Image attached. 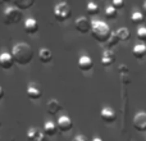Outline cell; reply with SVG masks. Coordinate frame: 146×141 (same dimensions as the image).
<instances>
[{
  "instance_id": "cell-16",
  "label": "cell",
  "mask_w": 146,
  "mask_h": 141,
  "mask_svg": "<svg viewBox=\"0 0 146 141\" xmlns=\"http://www.w3.org/2000/svg\"><path fill=\"white\" fill-rule=\"evenodd\" d=\"M38 59H40V62L44 64L50 63V62L53 61V53H51V50L48 48H41L40 50H38Z\"/></svg>"
},
{
  "instance_id": "cell-13",
  "label": "cell",
  "mask_w": 146,
  "mask_h": 141,
  "mask_svg": "<svg viewBox=\"0 0 146 141\" xmlns=\"http://www.w3.org/2000/svg\"><path fill=\"white\" fill-rule=\"evenodd\" d=\"M27 137L30 141H46V136L38 128L32 127L27 131Z\"/></svg>"
},
{
  "instance_id": "cell-1",
  "label": "cell",
  "mask_w": 146,
  "mask_h": 141,
  "mask_svg": "<svg viewBox=\"0 0 146 141\" xmlns=\"http://www.w3.org/2000/svg\"><path fill=\"white\" fill-rule=\"evenodd\" d=\"M12 57L14 62L19 66H27L33 59V50L30 44L27 43H18L13 46L12 49Z\"/></svg>"
},
{
  "instance_id": "cell-24",
  "label": "cell",
  "mask_w": 146,
  "mask_h": 141,
  "mask_svg": "<svg viewBox=\"0 0 146 141\" xmlns=\"http://www.w3.org/2000/svg\"><path fill=\"white\" fill-rule=\"evenodd\" d=\"M118 43H119L118 36H117L115 32H113L111 36H110V39H109V41L106 43V46H108V49H111V48H114V46L118 45Z\"/></svg>"
},
{
  "instance_id": "cell-4",
  "label": "cell",
  "mask_w": 146,
  "mask_h": 141,
  "mask_svg": "<svg viewBox=\"0 0 146 141\" xmlns=\"http://www.w3.org/2000/svg\"><path fill=\"white\" fill-rule=\"evenodd\" d=\"M54 17L58 22H66L72 17V9L68 3L62 1L58 3L54 8Z\"/></svg>"
},
{
  "instance_id": "cell-7",
  "label": "cell",
  "mask_w": 146,
  "mask_h": 141,
  "mask_svg": "<svg viewBox=\"0 0 146 141\" xmlns=\"http://www.w3.org/2000/svg\"><path fill=\"white\" fill-rule=\"evenodd\" d=\"M100 118L103 119L105 123H113L117 119V113L110 106H104L100 112Z\"/></svg>"
},
{
  "instance_id": "cell-25",
  "label": "cell",
  "mask_w": 146,
  "mask_h": 141,
  "mask_svg": "<svg viewBox=\"0 0 146 141\" xmlns=\"http://www.w3.org/2000/svg\"><path fill=\"white\" fill-rule=\"evenodd\" d=\"M137 39L140 41H146V27L141 26V27L137 28Z\"/></svg>"
},
{
  "instance_id": "cell-31",
  "label": "cell",
  "mask_w": 146,
  "mask_h": 141,
  "mask_svg": "<svg viewBox=\"0 0 146 141\" xmlns=\"http://www.w3.org/2000/svg\"><path fill=\"white\" fill-rule=\"evenodd\" d=\"M144 15L146 17V1L144 3Z\"/></svg>"
},
{
  "instance_id": "cell-3",
  "label": "cell",
  "mask_w": 146,
  "mask_h": 141,
  "mask_svg": "<svg viewBox=\"0 0 146 141\" xmlns=\"http://www.w3.org/2000/svg\"><path fill=\"white\" fill-rule=\"evenodd\" d=\"M23 18V12L21 9H18L14 5H8L5 7L4 12H3V22L7 26L17 25L22 21Z\"/></svg>"
},
{
  "instance_id": "cell-18",
  "label": "cell",
  "mask_w": 146,
  "mask_h": 141,
  "mask_svg": "<svg viewBox=\"0 0 146 141\" xmlns=\"http://www.w3.org/2000/svg\"><path fill=\"white\" fill-rule=\"evenodd\" d=\"M132 54H133L135 58L137 59H144L146 58V45L145 44H136L132 49Z\"/></svg>"
},
{
  "instance_id": "cell-20",
  "label": "cell",
  "mask_w": 146,
  "mask_h": 141,
  "mask_svg": "<svg viewBox=\"0 0 146 141\" xmlns=\"http://www.w3.org/2000/svg\"><path fill=\"white\" fill-rule=\"evenodd\" d=\"M117 36H118L119 41H128L131 39V31L127 27H121L117 30Z\"/></svg>"
},
{
  "instance_id": "cell-2",
  "label": "cell",
  "mask_w": 146,
  "mask_h": 141,
  "mask_svg": "<svg viewBox=\"0 0 146 141\" xmlns=\"http://www.w3.org/2000/svg\"><path fill=\"white\" fill-rule=\"evenodd\" d=\"M111 30L108 23L103 21H92V27H91V36L95 39L98 43L106 44L111 36Z\"/></svg>"
},
{
  "instance_id": "cell-12",
  "label": "cell",
  "mask_w": 146,
  "mask_h": 141,
  "mask_svg": "<svg viewBox=\"0 0 146 141\" xmlns=\"http://www.w3.org/2000/svg\"><path fill=\"white\" fill-rule=\"evenodd\" d=\"M114 62H115V54H114V51H111L110 49H105L103 55H101V64L104 67H110Z\"/></svg>"
},
{
  "instance_id": "cell-33",
  "label": "cell",
  "mask_w": 146,
  "mask_h": 141,
  "mask_svg": "<svg viewBox=\"0 0 146 141\" xmlns=\"http://www.w3.org/2000/svg\"><path fill=\"white\" fill-rule=\"evenodd\" d=\"M145 141H146V140H145Z\"/></svg>"
},
{
  "instance_id": "cell-15",
  "label": "cell",
  "mask_w": 146,
  "mask_h": 141,
  "mask_svg": "<svg viewBox=\"0 0 146 141\" xmlns=\"http://www.w3.org/2000/svg\"><path fill=\"white\" fill-rule=\"evenodd\" d=\"M46 110H48L49 114L55 116L56 113H59V112L62 110V105L56 99H50V100L48 101V104H46Z\"/></svg>"
},
{
  "instance_id": "cell-32",
  "label": "cell",
  "mask_w": 146,
  "mask_h": 141,
  "mask_svg": "<svg viewBox=\"0 0 146 141\" xmlns=\"http://www.w3.org/2000/svg\"><path fill=\"white\" fill-rule=\"evenodd\" d=\"M0 127H1V121H0Z\"/></svg>"
},
{
  "instance_id": "cell-11",
  "label": "cell",
  "mask_w": 146,
  "mask_h": 141,
  "mask_svg": "<svg viewBox=\"0 0 146 141\" xmlns=\"http://www.w3.org/2000/svg\"><path fill=\"white\" fill-rule=\"evenodd\" d=\"M15 64L10 53H1L0 54V67L3 69H10Z\"/></svg>"
},
{
  "instance_id": "cell-21",
  "label": "cell",
  "mask_w": 146,
  "mask_h": 141,
  "mask_svg": "<svg viewBox=\"0 0 146 141\" xmlns=\"http://www.w3.org/2000/svg\"><path fill=\"white\" fill-rule=\"evenodd\" d=\"M131 21L133 25H141L142 22L145 21V15L142 12H140V10H135L133 13L131 14Z\"/></svg>"
},
{
  "instance_id": "cell-23",
  "label": "cell",
  "mask_w": 146,
  "mask_h": 141,
  "mask_svg": "<svg viewBox=\"0 0 146 141\" xmlns=\"http://www.w3.org/2000/svg\"><path fill=\"white\" fill-rule=\"evenodd\" d=\"M104 14H105L106 19H115V18L118 17V10H117L115 8H113L111 5H108V7L105 8Z\"/></svg>"
},
{
  "instance_id": "cell-27",
  "label": "cell",
  "mask_w": 146,
  "mask_h": 141,
  "mask_svg": "<svg viewBox=\"0 0 146 141\" xmlns=\"http://www.w3.org/2000/svg\"><path fill=\"white\" fill-rule=\"evenodd\" d=\"M73 141H88V140L86 139V137L83 136V135H77V136H76L74 139H73Z\"/></svg>"
},
{
  "instance_id": "cell-17",
  "label": "cell",
  "mask_w": 146,
  "mask_h": 141,
  "mask_svg": "<svg viewBox=\"0 0 146 141\" xmlns=\"http://www.w3.org/2000/svg\"><path fill=\"white\" fill-rule=\"evenodd\" d=\"M26 92H27L28 98L32 99V100H38V99L42 96V91H41V88L37 87V86H35V85L28 86L27 90H26Z\"/></svg>"
},
{
  "instance_id": "cell-22",
  "label": "cell",
  "mask_w": 146,
  "mask_h": 141,
  "mask_svg": "<svg viewBox=\"0 0 146 141\" xmlns=\"http://www.w3.org/2000/svg\"><path fill=\"white\" fill-rule=\"evenodd\" d=\"M86 10H87L88 15H96V14H99V12H100V7H99L96 3L90 1L87 5H86Z\"/></svg>"
},
{
  "instance_id": "cell-28",
  "label": "cell",
  "mask_w": 146,
  "mask_h": 141,
  "mask_svg": "<svg viewBox=\"0 0 146 141\" xmlns=\"http://www.w3.org/2000/svg\"><path fill=\"white\" fill-rule=\"evenodd\" d=\"M118 69L121 70L122 74H127V73H128V68H127L126 66H119V68H118Z\"/></svg>"
},
{
  "instance_id": "cell-9",
  "label": "cell",
  "mask_w": 146,
  "mask_h": 141,
  "mask_svg": "<svg viewBox=\"0 0 146 141\" xmlns=\"http://www.w3.org/2000/svg\"><path fill=\"white\" fill-rule=\"evenodd\" d=\"M38 22L35 19V18H27L25 21V25H23V28H25L26 33L27 35H35L38 31Z\"/></svg>"
},
{
  "instance_id": "cell-30",
  "label": "cell",
  "mask_w": 146,
  "mask_h": 141,
  "mask_svg": "<svg viewBox=\"0 0 146 141\" xmlns=\"http://www.w3.org/2000/svg\"><path fill=\"white\" fill-rule=\"evenodd\" d=\"M92 141H103V139H100V137H94Z\"/></svg>"
},
{
  "instance_id": "cell-10",
  "label": "cell",
  "mask_w": 146,
  "mask_h": 141,
  "mask_svg": "<svg viewBox=\"0 0 146 141\" xmlns=\"http://www.w3.org/2000/svg\"><path fill=\"white\" fill-rule=\"evenodd\" d=\"M77 64H78V68H80L81 70H83V72H88V70L92 69L94 61L88 55H82V57H80Z\"/></svg>"
},
{
  "instance_id": "cell-26",
  "label": "cell",
  "mask_w": 146,
  "mask_h": 141,
  "mask_svg": "<svg viewBox=\"0 0 146 141\" xmlns=\"http://www.w3.org/2000/svg\"><path fill=\"white\" fill-rule=\"evenodd\" d=\"M110 5L113 8H115L117 10H121L122 8H124V1H123V0H113Z\"/></svg>"
},
{
  "instance_id": "cell-29",
  "label": "cell",
  "mask_w": 146,
  "mask_h": 141,
  "mask_svg": "<svg viewBox=\"0 0 146 141\" xmlns=\"http://www.w3.org/2000/svg\"><path fill=\"white\" fill-rule=\"evenodd\" d=\"M3 98H4V90H3V87L0 86V100H1Z\"/></svg>"
},
{
  "instance_id": "cell-6",
  "label": "cell",
  "mask_w": 146,
  "mask_h": 141,
  "mask_svg": "<svg viewBox=\"0 0 146 141\" xmlns=\"http://www.w3.org/2000/svg\"><path fill=\"white\" fill-rule=\"evenodd\" d=\"M133 128L139 132H146V113L139 112L133 118Z\"/></svg>"
},
{
  "instance_id": "cell-14",
  "label": "cell",
  "mask_w": 146,
  "mask_h": 141,
  "mask_svg": "<svg viewBox=\"0 0 146 141\" xmlns=\"http://www.w3.org/2000/svg\"><path fill=\"white\" fill-rule=\"evenodd\" d=\"M42 132H44V135H45L46 137H53V136H55L56 132H58V127H56V123H54V122H51V121L45 122V124H44V128H42Z\"/></svg>"
},
{
  "instance_id": "cell-8",
  "label": "cell",
  "mask_w": 146,
  "mask_h": 141,
  "mask_svg": "<svg viewBox=\"0 0 146 141\" xmlns=\"http://www.w3.org/2000/svg\"><path fill=\"white\" fill-rule=\"evenodd\" d=\"M56 127L60 132H68L73 128V122L69 117L67 116H60L56 121Z\"/></svg>"
},
{
  "instance_id": "cell-5",
  "label": "cell",
  "mask_w": 146,
  "mask_h": 141,
  "mask_svg": "<svg viewBox=\"0 0 146 141\" xmlns=\"http://www.w3.org/2000/svg\"><path fill=\"white\" fill-rule=\"evenodd\" d=\"M91 27H92V21L87 17H78L74 21V28L82 35L91 32Z\"/></svg>"
},
{
  "instance_id": "cell-19",
  "label": "cell",
  "mask_w": 146,
  "mask_h": 141,
  "mask_svg": "<svg viewBox=\"0 0 146 141\" xmlns=\"http://www.w3.org/2000/svg\"><path fill=\"white\" fill-rule=\"evenodd\" d=\"M33 4H35L33 0H15V1L12 3V5L17 7L18 9H21L22 12L23 10H26V9H28V8H31Z\"/></svg>"
}]
</instances>
